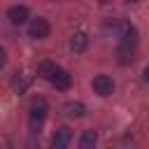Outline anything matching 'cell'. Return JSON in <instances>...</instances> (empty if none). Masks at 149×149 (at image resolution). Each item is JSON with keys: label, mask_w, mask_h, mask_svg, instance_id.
Wrapping results in <instances>:
<instances>
[{"label": "cell", "mask_w": 149, "mask_h": 149, "mask_svg": "<svg viewBox=\"0 0 149 149\" xmlns=\"http://www.w3.org/2000/svg\"><path fill=\"white\" fill-rule=\"evenodd\" d=\"M28 84H30V79H28V74H23V72H16V74L12 77V88H14L16 93H23V91L28 88Z\"/></svg>", "instance_id": "obj_8"}, {"label": "cell", "mask_w": 149, "mask_h": 149, "mask_svg": "<svg viewBox=\"0 0 149 149\" xmlns=\"http://www.w3.org/2000/svg\"><path fill=\"white\" fill-rule=\"evenodd\" d=\"M44 119H47V100L35 98L30 102V128H40Z\"/></svg>", "instance_id": "obj_1"}, {"label": "cell", "mask_w": 149, "mask_h": 149, "mask_svg": "<svg viewBox=\"0 0 149 149\" xmlns=\"http://www.w3.org/2000/svg\"><path fill=\"white\" fill-rule=\"evenodd\" d=\"M93 91L98 95H112L114 93V81L109 74H95L93 77Z\"/></svg>", "instance_id": "obj_2"}, {"label": "cell", "mask_w": 149, "mask_h": 149, "mask_svg": "<svg viewBox=\"0 0 149 149\" xmlns=\"http://www.w3.org/2000/svg\"><path fill=\"white\" fill-rule=\"evenodd\" d=\"M86 47H88V37H86L84 33H74V35L70 37V49H72V51L79 54V51H84Z\"/></svg>", "instance_id": "obj_7"}, {"label": "cell", "mask_w": 149, "mask_h": 149, "mask_svg": "<svg viewBox=\"0 0 149 149\" xmlns=\"http://www.w3.org/2000/svg\"><path fill=\"white\" fill-rule=\"evenodd\" d=\"M100 2H107V0H100Z\"/></svg>", "instance_id": "obj_15"}, {"label": "cell", "mask_w": 149, "mask_h": 149, "mask_svg": "<svg viewBox=\"0 0 149 149\" xmlns=\"http://www.w3.org/2000/svg\"><path fill=\"white\" fill-rule=\"evenodd\" d=\"M128 61H133V44H123L121 42V47H119V63H128Z\"/></svg>", "instance_id": "obj_11"}, {"label": "cell", "mask_w": 149, "mask_h": 149, "mask_svg": "<svg viewBox=\"0 0 149 149\" xmlns=\"http://www.w3.org/2000/svg\"><path fill=\"white\" fill-rule=\"evenodd\" d=\"M49 81H51L56 88L65 91V88H70V81H72V79H70V74H68L63 68H56V72L51 74V79H49Z\"/></svg>", "instance_id": "obj_5"}, {"label": "cell", "mask_w": 149, "mask_h": 149, "mask_svg": "<svg viewBox=\"0 0 149 149\" xmlns=\"http://www.w3.org/2000/svg\"><path fill=\"white\" fill-rule=\"evenodd\" d=\"M65 109H68V114H70V116H77V119H79V116H84V112H86V107H84L81 102H68V105H65Z\"/></svg>", "instance_id": "obj_12"}, {"label": "cell", "mask_w": 149, "mask_h": 149, "mask_svg": "<svg viewBox=\"0 0 149 149\" xmlns=\"http://www.w3.org/2000/svg\"><path fill=\"white\" fill-rule=\"evenodd\" d=\"M95 142H98V135H95L93 130H86V133L81 135V140H79V147H81V149H93Z\"/></svg>", "instance_id": "obj_10"}, {"label": "cell", "mask_w": 149, "mask_h": 149, "mask_svg": "<svg viewBox=\"0 0 149 149\" xmlns=\"http://www.w3.org/2000/svg\"><path fill=\"white\" fill-rule=\"evenodd\" d=\"M28 33H30V37H35V40H44V37L49 35V23H47V19H40V16L33 19Z\"/></svg>", "instance_id": "obj_3"}, {"label": "cell", "mask_w": 149, "mask_h": 149, "mask_svg": "<svg viewBox=\"0 0 149 149\" xmlns=\"http://www.w3.org/2000/svg\"><path fill=\"white\" fill-rule=\"evenodd\" d=\"M144 81H147V84H149V68H147V70H144Z\"/></svg>", "instance_id": "obj_13"}, {"label": "cell", "mask_w": 149, "mask_h": 149, "mask_svg": "<svg viewBox=\"0 0 149 149\" xmlns=\"http://www.w3.org/2000/svg\"><path fill=\"white\" fill-rule=\"evenodd\" d=\"M7 16H9V21H12L14 26H21V23H26V21H28V7L16 5V7H12V9L7 12Z\"/></svg>", "instance_id": "obj_6"}, {"label": "cell", "mask_w": 149, "mask_h": 149, "mask_svg": "<svg viewBox=\"0 0 149 149\" xmlns=\"http://www.w3.org/2000/svg\"><path fill=\"white\" fill-rule=\"evenodd\" d=\"M70 140H72V130H70L68 126H61V128L54 133V140H51V144H54L56 149H65V147L70 144Z\"/></svg>", "instance_id": "obj_4"}, {"label": "cell", "mask_w": 149, "mask_h": 149, "mask_svg": "<svg viewBox=\"0 0 149 149\" xmlns=\"http://www.w3.org/2000/svg\"><path fill=\"white\" fill-rule=\"evenodd\" d=\"M56 72V65L51 63V61H42L40 65H37V74L40 77H44V79H51V74Z\"/></svg>", "instance_id": "obj_9"}, {"label": "cell", "mask_w": 149, "mask_h": 149, "mask_svg": "<svg viewBox=\"0 0 149 149\" xmlns=\"http://www.w3.org/2000/svg\"><path fill=\"white\" fill-rule=\"evenodd\" d=\"M126 2H137V0H126Z\"/></svg>", "instance_id": "obj_14"}]
</instances>
